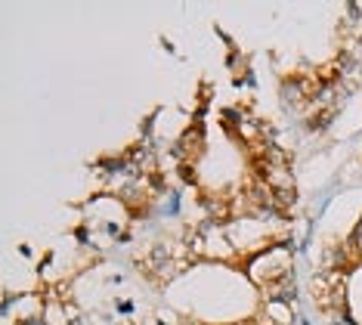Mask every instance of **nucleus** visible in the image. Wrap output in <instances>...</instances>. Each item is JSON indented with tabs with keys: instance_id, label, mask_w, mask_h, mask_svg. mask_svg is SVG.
I'll use <instances>...</instances> for the list:
<instances>
[]
</instances>
